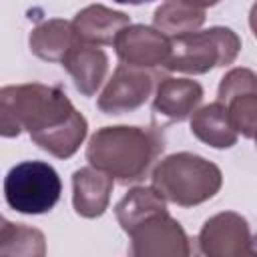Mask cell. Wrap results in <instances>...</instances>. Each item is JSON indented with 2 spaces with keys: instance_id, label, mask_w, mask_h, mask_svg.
<instances>
[{
  "instance_id": "obj_16",
  "label": "cell",
  "mask_w": 257,
  "mask_h": 257,
  "mask_svg": "<svg viewBox=\"0 0 257 257\" xmlns=\"http://www.w3.org/2000/svg\"><path fill=\"white\" fill-rule=\"evenodd\" d=\"M205 18H207V4L171 0L157 6L153 14V28H157L169 40H177L181 36L199 32Z\"/></svg>"
},
{
  "instance_id": "obj_6",
  "label": "cell",
  "mask_w": 257,
  "mask_h": 257,
  "mask_svg": "<svg viewBox=\"0 0 257 257\" xmlns=\"http://www.w3.org/2000/svg\"><path fill=\"white\" fill-rule=\"evenodd\" d=\"M128 235L133 257H195L197 253V243L169 211L147 219Z\"/></svg>"
},
{
  "instance_id": "obj_21",
  "label": "cell",
  "mask_w": 257,
  "mask_h": 257,
  "mask_svg": "<svg viewBox=\"0 0 257 257\" xmlns=\"http://www.w3.org/2000/svg\"><path fill=\"white\" fill-rule=\"evenodd\" d=\"M237 257H257V249L255 247H249V249H245L241 255H237Z\"/></svg>"
},
{
  "instance_id": "obj_5",
  "label": "cell",
  "mask_w": 257,
  "mask_h": 257,
  "mask_svg": "<svg viewBox=\"0 0 257 257\" xmlns=\"http://www.w3.org/2000/svg\"><path fill=\"white\" fill-rule=\"evenodd\" d=\"M60 193V177L56 169L44 161H22L4 177V199L16 213H48L58 203Z\"/></svg>"
},
{
  "instance_id": "obj_13",
  "label": "cell",
  "mask_w": 257,
  "mask_h": 257,
  "mask_svg": "<svg viewBox=\"0 0 257 257\" xmlns=\"http://www.w3.org/2000/svg\"><path fill=\"white\" fill-rule=\"evenodd\" d=\"M114 179L94 167H82L72 175V207L84 219L100 217L110 203Z\"/></svg>"
},
{
  "instance_id": "obj_12",
  "label": "cell",
  "mask_w": 257,
  "mask_h": 257,
  "mask_svg": "<svg viewBox=\"0 0 257 257\" xmlns=\"http://www.w3.org/2000/svg\"><path fill=\"white\" fill-rule=\"evenodd\" d=\"M203 100V86L191 78H161L153 98V110L169 120H185L199 110Z\"/></svg>"
},
{
  "instance_id": "obj_2",
  "label": "cell",
  "mask_w": 257,
  "mask_h": 257,
  "mask_svg": "<svg viewBox=\"0 0 257 257\" xmlns=\"http://www.w3.org/2000/svg\"><path fill=\"white\" fill-rule=\"evenodd\" d=\"M163 149L165 141L157 128L128 124L102 126L88 139L86 161L120 185H128L145 179Z\"/></svg>"
},
{
  "instance_id": "obj_20",
  "label": "cell",
  "mask_w": 257,
  "mask_h": 257,
  "mask_svg": "<svg viewBox=\"0 0 257 257\" xmlns=\"http://www.w3.org/2000/svg\"><path fill=\"white\" fill-rule=\"evenodd\" d=\"M249 26H251V32H253V36L257 38V2L251 6V10H249Z\"/></svg>"
},
{
  "instance_id": "obj_22",
  "label": "cell",
  "mask_w": 257,
  "mask_h": 257,
  "mask_svg": "<svg viewBox=\"0 0 257 257\" xmlns=\"http://www.w3.org/2000/svg\"><path fill=\"white\" fill-rule=\"evenodd\" d=\"M255 147H257V139H255Z\"/></svg>"
},
{
  "instance_id": "obj_15",
  "label": "cell",
  "mask_w": 257,
  "mask_h": 257,
  "mask_svg": "<svg viewBox=\"0 0 257 257\" xmlns=\"http://www.w3.org/2000/svg\"><path fill=\"white\" fill-rule=\"evenodd\" d=\"M78 44L72 22L64 18H50L36 24L28 36V46L34 56L46 62H60Z\"/></svg>"
},
{
  "instance_id": "obj_7",
  "label": "cell",
  "mask_w": 257,
  "mask_h": 257,
  "mask_svg": "<svg viewBox=\"0 0 257 257\" xmlns=\"http://www.w3.org/2000/svg\"><path fill=\"white\" fill-rule=\"evenodd\" d=\"M217 100L225 104L237 135L257 139V74L251 68H231L219 82Z\"/></svg>"
},
{
  "instance_id": "obj_8",
  "label": "cell",
  "mask_w": 257,
  "mask_h": 257,
  "mask_svg": "<svg viewBox=\"0 0 257 257\" xmlns=\"http://www.w3.org/2000/svg\"><path fill=\"white\" fill-rule=\"evenodd\" d=\"M157 74L143 68H133L118 64L106 86L102 88L96 106L104 114H124L133 112L147 102L153 92Z\"/></svg>"
},
{
  "instance_id": "obj_11",
  "label": "cell",
  "mask_w": 257,
  "mask_h": 257,
  "mask_svg": "<svg viewBox=\"0 0 257 257\" xmlns=\"http://www.w3.org/2000/svg\"><path fill=\"white\" fill-rule=\"evenodd\" d=\"M126 26H131V16L120 10H112L104 4H90L76 12L72 20L76 40L88 46L114 44L116 36Z\"/></svg>"
},
{
  "instance_id": "obj_9",
  "label": "cell",
  "mask_w": 257,
  "mask_h": 257,
  "mask_svg": "<svg viewBox=\"0 0 257 257\" xmlns=\"http://www.w3.org/2000/svg\"><path fill=\"white\" fill-rule=\"evenodd\" d=\"M203 257H237L253 247L251 229L245 217L235 211H221L209 217L197 237Z\"/></svg>"
},
{
  "instance_id": "obj_14",
  "label": "cell",
  "mask_w": 257,
  "mask_h": 257,
  "mask_svg": "<svg viewBox=\"0 0 257 257\" xmlns=\"http://www.w3.org/2000/svg\"><path fill=\"white\" fill-rule=\"evenodd\" d=\"M62 66L70 74L74 88L82 96H92L100 88L108 72V56L98 46L76 44L62 60Z\"/></svg>"
},
{
  "instance_id": "obj_4",
  "label": "cell",
  "mask_w": 257,
  "mask_h": 257,
  "mask_svg": "<svg viewBox=\"0 0 257 257\" xmlns=\"http://www.w3.org/2000/svg\"><path fill=\"white\" fill-rule=\"evenodd\" d=\"M173 42L167 70L185 74H205L217 66L233 64L241 52V38L227 26H211Z\"/></svg>"
},
{
  "instance_id": "obj_19",
  "label": "cell",
  "mask_w": 257,
  "mask_h": 257,
  "mask_svg": "<svg viewBox=\"0 0 257 257\" xmlns=\"http://www.w3.org/2000/svg\"><path fill=\"white\" fill-rule=\"evenodd\" d=\"M0 257H46V237L40 229L2 221Z\"/></svg>"
},
{
  "instance_id": "obj_1",
  "label": "cell",
  "mask_w": 257,
  "mask_h": 257,
  "mask_svg": "<svg viewBox=\"0 0 257 257\" xmlns=\"http://www.w3.org/2000/svg\"><path fill=\"white\" fill-rule=\"evenodd\" d=\"M26 131L34 145L56 159H70L88 133V122L66 92L40 82L10 84L0 90V135Z\"/></svg>"
},
{
  "instance_id": "obj_10",
  "label": "cell",
  "mask_w": 257,
  "mask_h": 257,
  "mask_svg": "<svg viewBox=\"0 0 257 257\" xmlns=\"http://www.w3.org/2000/svg\"><path fill=\"white\" fill-rule=\"evenodd\" d=\"M114 50L120 64L133 68H155L167 66L173 50V42L153 26L131 24L114 40Z\"/></svg>"
},
{
  "instance_id": "obj_18",
  "label": "cell",
  "mask_w": 257,
  "mask_h": 257,
  "mask_svg": "<svg viewBox=\"0 0 257 257\" xmlns=\"http://www.w3.org/2000/svg\"><path fill=\"white\" fill-rule=\"evenodd\" d=\"M167 213V201L153 187H135L131 189L114 207L116 221L120 229L128 235L147 219Z\"/></svg>"
},
{
  "instance_id": "obj_17",
  "label": "cell",
  "mask_w": 257,
  "mask_h": 257,
  "mask_svg": "<svg viewBox=\"0 0 257 257\" xmlns=\"http://www.w3.org/2000/svg\"><path fill=\"white\" fill-rule=\"evenodd\" d=\"M191 133L213 149H231L237 143V131L223 102L215 100L201 106L191 116Z\"/></svg>"
},
{
  "instance_id": "obj_3",
  "label": "cell",
  "mask_w": 257,
  "mask_h": 257,
  "mask_svg": "<svg viewBox=\"0 0 257 257\" xmlns=\"http://www.w3.org/2000/svg\"><path fill=\"white\" fill-rule=\"evenodd\" d=\"M153 189L161 193L165 201H171L179 207H195L213 199L221 185V169L195 155V153H173L159 161L153 169Z\"/></svg>"
}]
</instances>
